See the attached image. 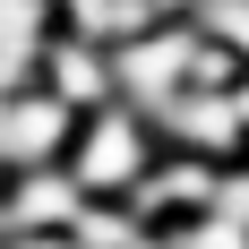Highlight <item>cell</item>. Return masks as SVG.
Listing matches in <instances>:
<instances>
[{"label":"cell","instance_id":"6da1fadb","mask_svg":"<svg viewBox=\"0 0 249 249\" xmlns=\"http://www.w3.org/2000/svg\"><path fill=\"white\" fill-rule=\"evenodd\" d=\"M155 155L163 146H155V129H146L138 103H95V112H77V138L60 155V172L77 180V198H129Z\"/></svg>","mask_w":249,"mask_h":249},{"label":"cell","instance_id":"7a4b0ae2","mask_svg":"<svg viewBox=\"0 0 249 249\" xmlns=\"http://www.w3.org/2000/svg\"><path fill=\"white\" fill-rule=\"evenodd\" d=\"M103 52H112V95L146 112V103H163V95L189 86L198 26L189 18H155V26H138V35H121V43H103Z\"/></svg>","mask_w":249,"mask_h":249},{"label":"cell","instance_id":"3957f363","mask_svg":"<svg viewBox=\"0 0 249 249\" xmlns=\"http://www.w3.org/2000/svg\"><path fill=\"white\" fill-rule=\"evenodd\" d=\"M146 129H155V146L206 155V163H241V155H249V138H241V121H232V95H224V86H180V95L146 103Z\"/></svg>","mask_w":249,"mask_h":249},{"label":"cell","instance_id":"277c9868","mask_svg":"<svg viewBox=\"0 0 249 249\" xmlns=\"http://www.w3.org/2000/svg\"><path fill=\"white\" fill-rule=\"evenodd\" d=\"M215 172H224V163H206V155H155L146 163V180H138V189H129V215H138V224H189V215H206V198H215Z\"/></svg>","mask_w":249,"mask_h":249},{"label":"cell","instance_id":"5b68a950","mask_svg":"<svg viewBox=\"0 0 249 249\" xmlns=\"http://www.w3.org/2000/svg\"><path fill=\"white\" fill-rule=\"evenodd\" d=\"M35 86H43V95H60L69 112L121 103V95H112V52H103V43H86V35H60V26H52L43 60H35Z\"/></svg>","mask_w":249,"mask_h":249},{"label":"cell","instance_id":"8992f818","mask_svg":"<svg viewBox=\"0 0 249 249\" xmlns=\"http://www.w3.org/2000/svg\"><path fill=\"white\" fill-rule=\"evenodd\" d=\"M0 206H9V232H69L86 198L60 163H26V172H0Z\"/></svg>","mask_w":249,"mask_h":249},{"label":"cell","instance_id":"52a82bcc","mask_svg":"<svg viewBox=\"0 0 249 249\" xmlns=\"http://www.w3.org/2000/svg\"><path fill=\"white\" fill-rule=\"evenodd\" d=\"M43 43H52V0H0V52L43 60Z\"/></svg>","mask_w":249,"mask_h":249},{"label":"cell","instance_id":"ba28073f","mask_svg":"<svg viewBox=\"0 0 249 249\" xmlns=\"http://www.w3.org/2000/svg\"><path fill=\"white\" fill-rule=\"evenodd\" d=\"M189 26H198V35H215V43L249 69V0H198V18H189Z\"/></svg>","mask_w":249,"mask_h":249},{"label":"cell","instance_id":"9c48e42d","mask_svg":"<svg viewBox=\"0 0 249 249\" xmlns=\"http://www.w3.org/2000/svg\"><path fill=\"white\" fill-rule=\"evenodd\" d=\"M163 232H172L180 249H249V224H232V215H215V206L189 215V224H163Z\"/></svg>","mask_w":249,"mask_h":249},{"label":"cell","instance_id":"30bf717a","mask_svg":"<svg viewBox=\"0 0 249 249\" xmlns=\"http://www.w3.org/2000/svg\"><path fill=\"white\" fill-rule=\"evenodd\" d=\"M224 95H232V121H241V138H249V69H241V77H232Z\"/></svg>","mask_w":249,"mask_h":249},{"label":"cell","instance_id":"8fae6325","mask_svg":"<svg viewBox=\"0 0 249 249\" xmlns=\"http://www.w3.org/2000/svg\"><path fill=\"white\" fill-rule=\"evenodd\" d=\"M146 18H198V0H146Z\"/></svg>","mask_w":249,"mask_h":249},{"label":"cell","instance_id":"7c38bea8","mask_svg":"<svg viewBox=\"0 0 249 249\" xmlns=\"http://www.w3.org/2000/svg\"><path fill=\"white\" fill-rule=\"evenodd\" d=\"M129 249H180V241H172V232H163V224H146V232H138V241H129Z\"/></svg>","mask_w":249,"mask_h":249},{"label":"cell","instance_id":"4fadbf2b","mask_svg":"<svg viewBox=\"0 0 249 249\" xmlns=\"http://www.w3.org/2000/svg\"><path fill=\"white\" fill-rule=\"evenodd\" d=\"M0 241H9V206H0Z\"/></svg>","mask_w":249,"mask_h":249},{"label":"cell","instance_id":"5bb4252c","mask_svg":"<svg viewBox=\"0 0 249 249\" xmlns=\"http://www.w3.org/2000/svg\"><path fill=\"white\" fill-rule=\"evenodd\" d=\"M0 249H18V241H0Z\"/></svg>","mask_w":249,"mask_h":249},{"label":"cell","instance_id":"9a60e30c","mask_svg":"<svg viewBox=\"0 0 249 249\" xmlns=\"http://www.w3.org/2000/svg\"><path fill=\"white\" fill-rule=\"evenodd\" d=\"M241 163H249V155H241Z\"/></svg>","mask_w":249,"mask_h":249}]
</instances>
